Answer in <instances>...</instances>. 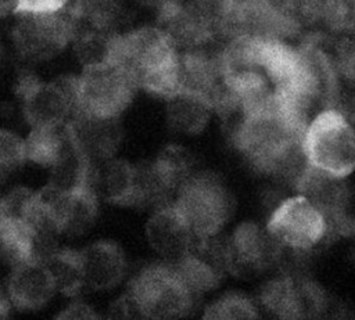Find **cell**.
I'll use <instances>...</instances> for the list:
<instances>
[{"label": "cell", "mask_w": 355, "mask_h": 320, "mask_svg": "<svg viewBox=\"0 0 355 320\" xmlns=\"http://www.w3.org/2000/svg\"><path fill=\"white\" fill-rule=\"evenodd\" d=\"M85 288L107 291L126 276L128 260L122 247L112 240H98L79 249Z\"/></svg>", "instance_id": "cell-14"}, {"label": "cell", "mask_w": 355, "mask_h": 320, "mask_svg": "<svg viewBox=\"0 0 355 320\" xmlns=\"http://www.w3.org/2000/svg\"><path fill=\"white\" fill-rule=\"evenodd\" d=\"M126 292L136 303L141 319H182L193 310L197 301L175 262L168 260L154 262L139 270Z\"/></svg>", "instance_id": "cell-5"}, {"label": "cell", "mask_w": 355, "mask_h": 320, "mask_svg": "<svg viewBox=\"0 0 355 320\" xmlns=\"http://www.w3.org/2000/svg\"><path fill=\"white\" fill-rule=\"evenodd\" d=\"M108 60L123 68L137 89L169 100L180 89V50L158 26L115 33Z\"/></svg>", "instance_id": "cell-2"}, {"label": "cell", "mask_w": 355, "mask_h": 320, "mask_svg": "<svg viewBox=\"0 0 355 320\" xmlns=\"http://www.w3.org/2000/svg\"><path fill=\"white\" fill-rule=\"evenodd\" d=\"M308 121L273 91L237 115L232 132L233 143L254 169L288 180L294 186L308 165L302 152Z\"/></svg>", "instance_id": "cell-1"}, {"label": "cell", "mask_w": 355, "mask_h": 320, "mask_svg": "<svg viewBox=\"0 0 355 320\" xmlns=\"http://www.w3.org/2000/svg\"><path fill=\"white\" fill-rule=\"evenodd\" d=\"M265 227L283 251L295 252L313 251L330 234L326 216L300 193L282 199Z\"/></svg>", "instance_id": "cell-8"}, {"label": "cell", "mask_w": 355, "mask_h": 320, "mask_svg": "<svg viewBox=\"0 0 355 320\" xmlns=\"http://www.w3.org/2000/svg\"><path fill=\"white\" fill-rule=\"evenodd\" d=\"M306 163L340 179L355 172V125L337 107L316 112L306 123L302 136Z\"/></svg>", "instance_id": "cell-4"}, {"label": "cell", "mask_w": 355, "mask_h": 320, "mask_svg": "<svg viewBox=\"0 0 355 320\" xmlns=\"http://www.w3.org/2000/svg\"><path fill=\"white\" fill-rule=\"evenodd\" d=\"M69 0H17V14L19 12H53L68 6Z\"/></svg>", "instance_id": "cell-29"}, {"label": "cell", "mask_w": 355, "mask_h": 320, "mask_svg": "<svg viewBox=\"0 0 355 320\" xmlns=\"http://www.w3.org/2000/svg\"><path fill=\"white\" fill-rule=\"evenodd\" d=\"M36 259L35 235L29 224L14 216L0 220V263L15 267Z\"/></svg>", "instance_id": "cell-21"}, {"label": "cell", "mask_w": 355, "mask_h": 320, "mask_svg": "<svg viewBox=\"0 0 355 320\" xmlns=\"http://www.w3.org/2000/svg\"><path fill=\"white\" fill-rule=\"evenodd\" d=\"M137 90L130 75L110 60L85 65L76 76V114L119 119Z\"/></svg>", "instance_id": "cell-6"}, {"label": "cell", "mask_w": 355, "mask_h": 320, "mask_svg": "<svg viewBox=\"0 0 355 320\" xmlns=\"http://www.w3.org/2000/svg\"><path fill=\"white\" fill-rule=\"evenodd\" d=\"M43 262L53 276L57 292L67 296H75L85 288L79 249L57 247L43 259Z\"/></svg>", "instance_id": "cell-22"}, {"label": "cell", "mask_w": 355, "mask_h": 320, "mask_svg": "<svg viewBox=\"0 0 355 320\" xmlns=\"http://www.w3.org/2000/svg\"><path fill=\"white\" fill-rule=\"evenodd\" d=\"M55 292V283L43 260L32 259L11 269L7 294L15 309L22 312L40 310Z\"/></svg>", "instance_id": "cell-15"}, {"label": "cell", "mask_w": 355, "mask_h": 320, "mask_svg": "<svg viewBox=\"0 0 355 320\" xmlns=\"http://www.w3.org/2000/svg\"><path fill=\"white\" fill-rule=\"evenodd\" d=\"M146 238L151 249L168 262L179 260L197 241L171 202L153 209L146 223Z\"/></svg>", "instance_id": "cell-16"}, {"label": "cell", "mask_w": 355, "mask_h": 320, "mask_svg": "<svg viewBox=\"0 0 355 320\" xmlns=\"http://www.w3.org/2000/svg\"><path fill=\"white\" fill-rule=\"evenodd\" d=\"M166 101V121L169 127L180 134L193 136L201 133L214 112L204 100L184 91H179Z\"/></svg>", "instance_id": "cell-20"}, {"label": "cell", "mask_w": 355, "mask_h": 320, "mask_svg": "<svg viewBox=\"0 0 355 320\" xmlns=\"http://www.w3.org/2000/svg\"><path fill=\"white\" fill-rule=\"evenodd\" d=\"M137 3L146 6V7H150V8H154L157 12L161 11L162 8L165 7H169V6H173V4H178V3H182L183 0H136Z\"/></svg>", "instance_id": "cell-31"}, {"label": "cell", "mask_w": 355, "mask_h": 320, "mask_svg": "<svg viewBox=\"0 0 355 320\" xmlns=\"http://www.w3.org/2000/svg\"><path fill=\"white\" fill-rule=\"evenodd\" d=\"M259 305L277 319H313L324 312L327 296L313 281L277 276L261 288Z\"/></svg>", "instance_id": "cell-12"}, {"label": "cell", "mask_w": 355, "mask_h": 320, "mask_svg": "<svg viewBox=\"0 0 355 320\" xmlns=\"http://www.w3.org/2000/svg\"><path fill=\"white\" fill-rule=\"evenodd\" d=\"M90 183L98 198L137 208V163L116 158L94 163Z\"/></svg>", "instance_id": "cell-18"}, {"label": "cell", "mask_w": 355, "mask_h": 320, "mask_svg": "<svg viewBox=\"0 0 355 320\" xmlns=\"http://www.w3.org/2000/svg\"><path fill=\"white\" fill-rule=\"evenodd\" d=\"M4 217V211H3V202H1V197H0V220Z\"/></svg>", "instance_id": "cell-35"}, {"label": "cell", "mask_w": 355, "mask_h": 320, "mask_svg": "<svg viewBox=\"0 0 355 320\" xmlns=\"http://www.w3.org/2000/svg\"><path fill=\"white\" fill-rule=\"evenodd\" d=\"M17 14V0H0V18Z\"/></svg>", "instance_id": "cell-33"}, {"label": "cell", "mask_w": 355, "mask_h": 320, "mask_svg": "<svg viewBox=\"0 0 355 320\" xmlns=\"http://www.w3.org/2000/svg\"><path fill=\"white\" fill-rule=\"evenodd\" d=\"M204 319L211 320H243V319H258V305L240 292H226L215 298L205 309Z\"/></svg>", "instance_id": "cell-25"}, {"label": "cell", "mask_w": 355, "mask_h": 320, "mask_svg": "<svg viewBox=\"0 0 355 320\" xmlns=\"http://www.w3.org/2000/svg\"><path fill=\"white\" fill-rule=\"evenodd\" d=\"M39 193L50 208L61 235H82L94 224L100 198L90 181H83L69 190L47 183Z\"/></svg>", "instance_id": "cell-13"}, {"label": "cell", "mask_w": 355, "mask_h": 320, "mask_svg": "<svg viewBox=\"0 0 355 320\" xmlns=\"http://www.w3.org/2000/svg\"><path fill=\"white\" fill-rule=\"evenodd\" d=\"M319 22L340 36L355 35V0H319Z\"/></svg>", "instance_id": "cell-26"}, {"label": "cell", "mask_w": 355, "mask_h": 320, "mask_svg": "<svg viewBox=\"0 0 355 320\" xmlns=\"http://www.w3.org/2000/svg\"><path fill=\"white\" fill-rule=\"evenodd\" d=\"M11 40L21 58L44 62L62 53L75 35V17L69 7L53 12L15 14Z\"/></svg>", "instance_id": "cell-7"}, {"label": "cell", "mask_w": 355, "mask_h": 320, "mask_svg": "<svg viewBox=\"0 0 355 320\" xmlns=\"http://www.w3.org/2000/svg\"><path fill=\"white\" fill-rule=\"evenodd\" d=\"M26 161L43 168H53L71 145L68 123L33 126L24 139Z\"/></svg>", "instance_id": "cell-19"}, {"label": "cell", "mask_w": 355, "mask_h": 320, "mask_svg": "<svg viewBox=\"0 0 355 320\" xmlns=\"http://www.w3.org/2000/svg\"><path fill=\"white\" fill-rule=\"evenodd\" d=\"M233 7H236L237 10H244V8H248L251 7L257 0H227Z\"/></svg>", "instance_id": "cell-34"}, {"label": "cell", "mask_w": 355, "mask_h": 320, "mask_svg": "<svg viewBox=\"0 0 355 320\" xmlns=\"http://www.w3.org/2000/svg\"><path fill=\"white\" fill-rule=\"evenodd\" d=\"M22 114L31 127L68 123L78 112L76 76L65 75L42 80L24 73L17 82Z\"/></svg>", "instance_id": "cell-9"}, {"label": "cell", "mask_w": 355, "mask_h": 320, "mask_svg": "<svg viewBox=\"0 0 355 320\" xmlns=\"http://www.w3.org/2000/svg\"><path fill=\"white\" fill-rule=\"evenodd\" d=\"M155 172L162 183L172 193L196 170H193V159L187 150L179 145H169L162 150L153 161Z\"/></svg>", "instance_id": "cell-24"}, {"label": "cell", "mask_w": 355, "mask_h": 320, "mask_svg": "<svg viewBox=\"0 0 355 320\" xmlns=\"http://www.w3.org/2000/svg\"><path fill=\"white\" fill-rule=\"evenodd\" d=\"M68 129L76 148L93 165L114 158L122 140L119 119L76 114Z\"/></svg>", "instance_id": "cell-17"}, {"label": "cell", "mask_w": 355, "mask_h": 320, "mask_svg": "<svg viewBox=\"0 0 355 320\" xmlns=\"http://www.w3.org/2000/svg\"><path fill=\"white\" fill-rule=\"evenodd\" d=\"M25 162L24 139L10 129L0 127V181L12 176Z\"/></svg>", "instance_id": "cell-27"}, {"label": "cell", "mask_w": 355, "mask_h": 320, "mask_svg": "<svg viewBox=\"0 0 355 320\" xmlns=\"http://www.w3.org/2000/svg\"><path fill=\"white\" fill-rule=\"evenodd\" d=\"M11 301L8 298V294L7 291L1 290L0 288V320L3 319H7L10 316V312H11Z\"/></svg>", "instance_id": "cell-32"}, {"label": "cell", "mask_w": 355, "mask_h": 320, "mask_svg": "<svg viewBox=\"0 0 355 320\" xmlns=\"http://www.w3.org/2000/svg\"><path fill=\"white\" fill-rule=\"evenodd\" d=\"M68 7L76 24L115 32L123 12V0H69Z\"/></svg>", "instance_id": "cell-23"}, {"label": "cell", "mask_w": 355, "mask_h": 320, "mask_svg": "<svg viewBox=\"0 0 355 320\" xmlns=\"http://www.w3.org/2000/svg\"><path fill=\"white\" fill-rule=\"evenodd\" d=\"M58 320H73V319H79V320H93V319H98V314L94 312V309L83 302H73L71 305H68L65 309H62L58 314H57Z\"/></svg>", "instance_id": "cell-30"}, {"label": "cell", "mask_w": 355, "mask_h": 320, "mask_svg": "<svg viewBox=\"0 0 355 320\" xmlns=\"http://www.w3.org/2000/svg\"><path fill=\"white\" fill-rule=\"evenodd\" d=\"M0 61H1V44H0Z\"/></svg>", "instance_id": "cell-37"}, {"label": "cell", "mask_w": 355, "mask_h": 320, "mask_svg": "<svg viewBox=\"0 0 355 320\" xmlns=\"http://www.w3.org/2000/svg\"><path fill=\"white\" fill-rule=\"evenodd\" d=\"M349 118H351V121H352V122H354V125H355V112H354Z\"/></svg>", "instance_id": "cell-36"}, {"label": "cell", "mask_w": 355, "mask_h": 320, "mask_svg": "<svg viewBox=\"0 0 355 320\" xmlns=\"http://www.w3.org/2000/svg\"><path fill=\"white\" fill-rule=\"evenodd\" d=\"M171 204L197 240L219 237L236 209L227 184L212 172H193L178 187Z\"/></svg>", "instance_id": "cell-3"}, {"label": "cell", "mask_w": 355, "mask_h": 320, "mask_svg": "<svg viewBox=\"0 0 355 320\" xmlns=\"http://www.w3.org/2000/svg\"><path fill=\"white\" fill-rule=\"evenodd\" d=\"M319 22V0H257L243 10L240 36L291 39Z\"/></svg>", "instance_id": "cell-10"}, {"label": "cell", "mask_w": 355, "mask_h": 320, "mask_svg": "<svg viewBox=\"0 0 355 320\" xmlns=\"http://www.w3.org/2000/svg\"><path fill=\"white\" fill-rule=\"evenodd\" d=\"M331 55L340 76L341 85L345 83L355 89V35L341 36L333 47Z\"/></svg>", "instance_id": "cell-28"}, {"label": "cell", "mask_w": 355, "mask_h": 320, "mask_svg": "<svg viewBox=\"0 0 355 320\" xmlns=\"http://www.w3.org/2000/svg\"><path fill=\"white\" fill-rule=\"evenodd\" d=\"M222 244L226 270L247 277L270 270L283 252L266 227L251 222L239 224Z\"/></svg>", "instance_id": "cell-11"}]
</instances>
